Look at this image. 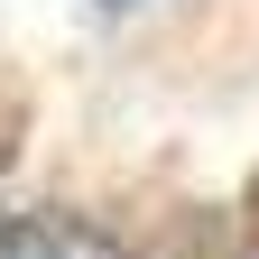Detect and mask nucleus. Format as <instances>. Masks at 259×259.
Here are the masks:
<instances>
[{"label": "nucleus", "mask_w": 259, "mask_h": 259, "mask_svg": "<svg viewBox=\"0 0 259 259\" xmlns=\"http://www.w3.org/2000/svg\"><path fill=\"white\" fill-rule=\"evenodd\" d=\"M0 259H130V250L74 213H0Z\"/></svg>", "instance_id": "obj_1"}, {"label": "nucleus", "mask_w": 259, "mask_h": 259, "mask_svg": "<svg viewBox=\"0 0 259 259\" xmlns=\"http://www.w3.org/2000/svg\"><path fill=\"white\" fill-rule=\"evenodd\" d=\"M111 10H130V0H111Z\"/></svg>", "instance_id": "obj_2"}]
</instances>
